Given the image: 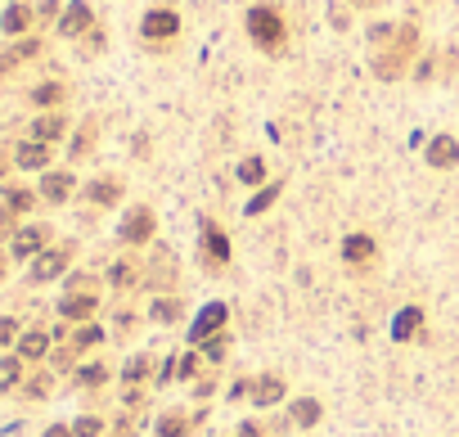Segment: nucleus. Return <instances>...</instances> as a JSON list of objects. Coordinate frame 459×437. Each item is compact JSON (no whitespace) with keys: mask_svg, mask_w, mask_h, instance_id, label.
<instances>
[{"mask_svg":"<svg viewBox=\"0 0 459 437\" xmlns=\"http://www.w3.org/2000/svg\"><path fill=\"white\" fill-rule=\"evenodd\" d=\"M275 194H279L275 185H270V189H261V194L252 198V208H248V212H261V208H266V203H270V198H275Z\"/></svg>","mask_w":459,"mask_h":437,"instance_id":"16","label":"nucleus"},{"mask_svg":"<svg viewBox=\"0 0 459 437\" xmlns=\"http://www.w3.org/2000/svg\"><path fill=\"white\" fill-rule=\"evenodd\" d=\"M23 352H27V356H36V352H45V339H41V334H32V339H23Z\"/></svg>","mask_w":459,"mask_h":437,"instance_id":"18","label":"nucleus"},{"mask_svg":"<svg viewBox=\"0 0 459 437\" xmlns=\"http://www.w3.org/2000/svg\"><path fill=\"white\" fill-rule=\"evenodd\" d=\"M347 257H369V239H347Z\"/></svg>","mask_w":459,"mask_h":437,"instance_id":"14","label":"nucleus"},{"mask_svg":"<svg viewBox=\"0 0 459 437\" xmlns=\"http://www.w3.org/2000/svg\"><path fill=\"white\" fill-rule=\"evenodd\" d=\"M221 320H225V306H207V311H203V320H198V325H194V334H198V339H203L207 329H216V325H221Z\"/></svg>","mask_w":459,"mask_h":437,"instance_id":"6","label":"nucleus"},{"mask_svg":"<svg viewBox=\"0 0 459 437\" xmlns=\"http://www.w3.org/2000/svg\"><path fill=\"white\" fill-rule=\"evenodd\" d=\"M45 437H68V433H45Z\"/></svg>","mask_w":459,"mask_h":437,"instance_id":"23","label":"nucleus"},{"mask_svg":"<svg viewBox=\"0 0 459 437\" xmlns=\"http://www.w3.org/2000/svg\"><path fill=\"white\" fill-rule=\"evenodd\" d=\"M5 27H10V32H23V27H27V10H23V5H14V10L5 14Z\"/></svg>","mask_w":459,"mask_h":437,"instance_id":"12","label":"nucleus"},{"mask_svg":"<svg viewBox=\"0 0 459 437\" xmlns=\"http://www.w3.org/2000/svg\"><path fill=\"white\" fill-rule=\"evenodd\" d=\"M207 252H212L216 262L225 257V235H221V230H207Z\"/></svg>","mask_w":459,"mask_h":437,"instance_id":"13","label":"nucleus"},{"mask_svg":"<svg viewBox=\"0 0 459 437\" xmlns=\"http://www.w3.org/2000/svg\"><path fill=\"white\" fill-rule=\"evenodd\" d=\"M59 131H64V122H59V118H41V122H36V135H41V140H54Z\"/></svg>","mask_w":459,"mask_h":437,"instance_id":"11","label":"nucleus"},{"mask_svg":"<svg viewBox=\"0 0 459 437\" xmlns=\"http://www.w3.org/2000/svg\"><path fill=\"white\" fill-rule=\"evenodd\" d=\"M415 320H419V311H406V316H401V325H396V334H410V329H415Z\"/></svg>","mask_w":459,"mask_h":437,"instance_id":"20","label":"nucleus"},{"mask_svg":"<svg viewBox=\"0 0 459 437\" xmlns=\"http://www.w3.org/2000/svg\"><path fill=\"white\" fill-rule=\"evenodd\" d=\"M257 397H261V401H275V397H279V383H275V379H266V383H261V393H257Z\"/></svg>","mask_w":459,"mask_h":437,"instance_id":"19","label":"nucleus"},{"mask_svg":"<svg viewBox=\"0 0 459 437\" xmlns=\"http://www.w3.org/2000/svg\"><path fill=\"white\" fill-rule=\"evenodd\" d=\"M356 5H374V0H356Z\"/></svg>","mask_w":459,"mask_h":437,"instance_id":"24","label":"nucleus"},{"mask_svg":"<svg viewBox=\"0 0 459 437\" xmlns=\"http://www.w3.org/2000/svg\"><path fill=\"white\" fill-rule=\"evenodd\" d=\"M68 189H73V181H68V176H45V194H50V198H64Z\"/></svg>","mask_w":459,"mask_h":437,"instance_id":"8","label":"nucleus"},{"mask_svg":"<svg viewBox=\"0 0 459 437\" xmlns=\"http://www.w3.org/2000/svg\"><path fill=\"white\" fill-rule=\"evenodd\" d=\"M14 379H18V365H14V361H5V365H0V388H10Z\"/></svg>","mask_w":459,"mask_h":437,"instance_id":"15","label":"nucleus"},{"mask_svg":"<svg viewBox=\"0 0 459 437\" xmlns=\"http://www.w3.org/2000/svg\"><path fill=\"white\" fill-rule=\"evenodd\" d=\"M64 262H68L64 252H50V257H41V262L32 266V275H36V280H50L54 271H64Z\"/></svg>","mask_w":459,"mask_h":437,"instance_id":"5","label":"nucleus"},{"mask_svg":"<svg viewBox=\"0 0 459 437\" xmlns=\"http://www.w3.org/2000/svg\"><path fill=\"white\" fill-rule=\"evenodd\" d=\"M298 419H302V424H311V419H315V401H302L298 406Z\"/></svg>","mask_w":459,"mask_h":437,"instance_id":"21","label":"nucleus"},{"mask_svg":"<svg viewBox=\"0 0 459 437\" xmlns=\"http://www.w3.org/2000/svg\"><path fill=\"white\" fill-rule=\"evenodd\" d=\"M10 334H14V325H0V343H5V339H10Z\"/></svg>","mask_w":459,"mask_h":437,"instance_id":"22","label":"nucleus"},{"mask_svg":"<svg viewBox=\"0 0 459 437\" xmlns=\"http://www.w3.org/2000/svg\"><path fill=\"white\" fill-rule=\"evenodd\" d=\"M59 95H64V90H59V86H41V90H36V104H54V99H59Z\"/></svg>","mask_w":459,"mask_h":437,"instance_id":"17","label":"nucleus"},{"mask_svg":"<svg viewBox=\"0 0 459 437\" xmlns=\"http://www.w3.org/2000/svg\"><path fill=\"white\" fill-rule=\"evenodd\" d=\"M36 243H41V230H23L18 239H14V252H32Z\"/></svg>","mask_w":459,"mask_h":437,"instance_id":"10","label":"nucleus"},{"mask_svg":"<svg viewBox=\"0 0 459 437\" xmlns=\"http://www.w3.org/2000/svg\"><path fill=\"white\" fill-rule=\"evenodd\" d=\"M86 27H90V10L77 0V5H68L64 18H59V32H64V36H77V32H86Z\"/></svg>","mask_w":459,"mask_h":437,"instance_id":"4","label":"nucleus"},{"mask_svg":"<svg viewBox=\"0 0 459 437\" xmlns=\"http://www.w3.org/2000/svg\"><path fill=\"white\" fill-rule=\"evenodd\" d=\"M459 158V144L450 135H437V140H428V163L432 167H450Z\"/></svg>","mask_w":459,"mask_h":437,"instance_id":"3","label":"nucleus"},{"mask_svg":"<svg viewBox=\"0 0 459 437\" xmlns=\"http://www.w3.org/2000/svg\"><path fill=\"white\" fill-rule=\"evenodd\" d=\"M239 181H244V185H257V181H261V158H248V163L239 167Z\"/></svg>","mask_w":459,"mask_h":437,"instance_id":"9","label":"nucleus"},{"mask_svg":"<svg viewBox=\"0 0 459 437\" xmlns=\"http://www.w3.org/2000/svg\"><path fill=\"white\" fill-rule=\"evenodd\" d=\"M18 163L23 167H41L45 163V144H23V149H18Z\"/></svg>","mask_w":459,"mask_h":437,"instance_id":"7","label":"nucleus"},{"mask_svg":"<svg viewBox=\"0 0 459 437\" xmlns=\"http://www.w3.org/2000/svg\"><path fill=\"white\" fill-rule=\"evenodd\" d=\"M248 32H252L257 45L275 50V45L284 41V18H279L270 5H252V10H248Z\"/></svg>","mask_w":459,"mask_h":437,"instance_id":"1","label":"nucleus"},{"mask_svg":"<svg viewBox=\"0 0 459 437\" xmlns=\"http://www.w3.org/2000/svg\"><path fill=\"white\" fill-rule=\"evenodd\" d=\"M140 32L153 36V41H162V36H176V32H181V18H176V10H153V14H144Z\"/></svg>","mask_w":459,"mask_h":437,"instance_id":"2","label":"nucleus"}]
</instances>
